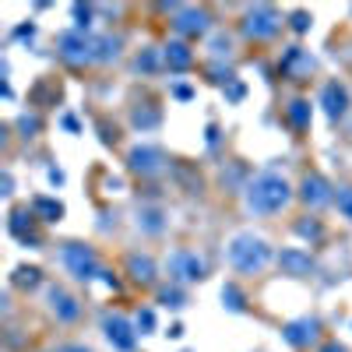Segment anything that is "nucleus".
Wrapping results in <instances>:
<instances>
[{
	"label": "nucleus",
	"instance_id": "4468645a",
	"mask_svg": "<svg viewBox=\"0 0 352 352\" xmlns=\"http://www.w3.org/2000/svg\"><path fill=\"white\" fill-rule=\"evenodd\" d=\"M314 67H317L314 56H310L307 50H300V46H292V50L282 56V71H285L289 78H307Z\"/></svg>",
	"mask_w": 352,
	"mask_h": 352
},
{
	"label": "nucleus",
	"instance_id": "473e14b6",
	"mask_svg": "<svg viewBox=\"0 0 352 352\" xmlns=\"http://www.w3.org/2000/svg\"><path fill=\"white\" fill-rule=\"evenodd\" d=\"M60 352H92V349H85V345H64Z\"/></svg>",
	"mask_w": 352,
	"mask_h": 352
},
{
	"label": "nucleus",
	"instance_id": "a878e982",
	"mask_svg": "<svg viewBox=\"0 0 352 352\" xmlns=\"http://www.w3.org/2000/svg\"><path fill=\"white\" fill-rule=\"evenodd\" d=\"M39 282V272L36 268H18L14 272V285H28V289H32Z\"/></svg>",
	"mask_w": 352,
	"mask_h": 352
},
{
	"label": "nucleus",
	"instance_id": "2eb2a0df",
	"mask_svg": "<svg viewBox=\"0 0 352 352\" xmlns=\"http://www.w3.org/2000/svg\"><path fill=\"white\" fill-rule=\"evenodd\" d=\"M278 264H282L285 275H310L314 272V261H310L307 250H282L278 254Z\"/></svg>",
	"mask_w": 352,
	"mask_h": 352
},
{
	"label": "nucleus",
	"instance_id": "ddd939ff",
	"mask_svg": "<svg viewBox=\"0 0 352 352\" xmlns=\"http://www.w3.org/2000/svg\"><path fill=\"white\" fill-rule=\"evenodd\" d=\"M46 300H50V310H53V317L56 320H64V324H71V320H78V314H81V307H78V300L74 296H67L64 289H50L46 292Z\"/></svg>",
	"mask_w": 352,
	"mask_h": 352
},
{
	"label": "nucleus",
	"instance_id": "423d86ee",
	"mask_svg": "<svg viewBox=\"0 0 352 352\" xmlns=\"http://www.w3.org/2000/svg\"><path fill=\"white\" fill-rule=\"evenodd\" d=\"M60 56L67 64H92L96 60V39L85 32H64L60 36Z\"/></svg>",
	"mask_w": 352,
	"mask_h": 352
},
{
	"label": "nucleus",
	"instance_id": "393cba45",
	"mask_svg": "<svg viewBox=\"0 0 352 352\" xmlns=\"http://www.w3.org/2000/svg\"><path fill=\"white\" fill-rule=\"evenodd\" d=\"M335 204H338V212H342L345 219H352V187H342V190L335 194Z\"/></svg>",
	"mask_w": 352,
	"mask_h": 352
},
{
	"label": "nucleus",
	"instance_id": "20e7f679",
	"mask_svg": "<svg viewBox=\"0 0 352 352\" xmlns=\"http://www.w3.org/2000/svg\"><path fill=\"white\" fill-rule=\"evenodd\" d=\"M278 28H282V18H278V11L272 4H254L247 11V18H243V32L250 39H272Z\"/></svg>",
	"mask_w": 352,
	"mask_h": 352
},
{
	"label": "nucleus",
	"instance_id": "6ab92c4d",
	"mask_svg": "<svg viewBox=\"0 0 352 352\" xmlns=\"http://www.w3.org/2000/svg\"><path fill=\"white\" fill-rule=\"evenodd\" d=\"M120 56V39L116 36H99L96 39V60L106 64V60H116Z\"/></svg>",
	"mask_w": 352,
	"mask_h": 352
},
{
	"label": "nucleus",
	"instance_id": "7c9ffc66",
	"mask_svg": "<svg viewBox=\"0 0 352 352\" xmlns=\"http://www.w3.org/2000/svg\"><path fill=\"white\" fill-rule=\"evenodd\" d=\"M212 53H215V56H222V53H229V39H226V36H219V39L212 43Z\"/></svg>",
	"mask_w": 352,
	"mask_h": 352
},
{
	"label": "nucleus",
	"instance_id": "7ed1b4c3",
	"mask_svg": "<svg viewBox=\"0 0 352 352\" xmlns=\"http://www.w3.org/2000/svg\"><path fill=\"white\" fill-rule=\"evenodd\" d=\"M60 261H64L67 275H74L78 282H92L96 275H102L96 250L85 247V243H64V247H60Z\"/></svg>",
	"mask_w": 352,
	"mask_h": 352
},
{
	"label": "nucleus",
	"instance_id": "c756f323",
	"mask_svg": "<svg viewBox=\"0 0 352 352\" xmlns=\"http://www.w3.org/2000/svg\"><path fill=\"white\" fill-rule=\"evenodd\" d=\"M292 28H296V32H307V28H310V14L296 11V14H292Z\"/></svg>",
	"mask_w": 352,
	"mask_h": 352
},
{
	"label": "nucleus",
	"instance_id": "0eeeda50",
	"mask_svg": "<svg viewBox=\"0 0 352 352\" xmlns=\"http://www.w3.org/2000/svg\"><path fill=\"white\" fill-rule=\"evenodd\" d=\"M300 197L310 204V208H324V204L335 201V190H331V184L320 173H307L303 176V187H300Z\"/></svg>",
	"mask_w": 352,
	"mask_h": 352
},
{
	"label": "nucleus",
	"instance_id": "4be33fe9",
	"mask_svg": "<svg viewBox=\"0 0 352 352\" xmlns=\"http://www.w3.org/2000/svg\"><path fill=\"white\" fill-rule=\"evenodd\" d=\"M296 232H300L303 240H314V243H317L320 236H324V229H320V222H317V219H310V222H296Z\"/></svg>",
	"mask_w": 352,
	"mask_h": 352
},
{
	"label": "nucleus",
	"instance_id": "dca6fc26",
	"mask_svg": "<svg viewBox=\"0 0 352 352\" xmlns=\"http://www.w3.org/2000/svg\"><path fill=\"white\" fill-rule=\"evenodd\" d=\"M127 272H131L134 282L152 285V282H155V261L144 257V254H131V257H127Z\"/></svg>",
	"mask_w": 352,
	"mask_h": 352
},
{
	"label": "nucleus",
	"instance_id": "f8f14e48",
	"mask_svg": "<svg viewBox=\"0 0 352 352\" xmlns=\"http://www.w3.org/2000/svg\"><path fill=\"white\" fill-rule=\"evenodd\" d=\"M131 169L141 173V176H159L166 169V155L159 148H148V144H144V148L131 152Z\"/></svg>",
	"mask_w": 352,
	"mask_h": 352
},
{
	"label": "nucleus",
	"instance_id": "9d476101",
	"mask_svg": "<svg viewBox=\"0 0 352 352\" xmlns=\"http://www.w3.org/2000/svg\"><path fill=\"white\" fill-rule=\"evenodd\" d=\"M102 328H106V338H109L113 349H120V352H131V349H134L138 331L127 324L124 317H106V320H102Z\"/></svg>",
	"mask_w": 352,
	"mask_h": 352
},
{
	"label": "nucleus",
	"instance_id": "1a4fd4ad",
	"mask_svg": "<svg viewBox=\"0 0 352 352\" xmlns=\"http://www.w3.org/2000/svg\"><path fill=\"white\" fill-rule=\"evenodd\" d=\"M208 11H201V8H180L176 11V18H173V28L180 36H204L208 32Z\"/></svg>",
	"mask_w": 352,
	"mask_h": 352
},
{
	"label": "nucleus",
	"instance_id": "f257e3e1",
	"mask_svg": "<svg viewBox=\"0 0 352 352\" xmlns=\"http://www.w3.org/2000/svg\"><path fill=\"white\" fill-rule=\"evenodd\" d=\"M243 201H247L250 215H278L282 208H289L292 187L285 184V176H278V173H257L254 180L247 184Z\"/></svg>",
	"mask_w": 352,
	"mask_h": 352
},
{
	"label": "nucleus",
	"instance_id": "b1692460",
	"mask_svg": "<svg viewBox=\"0 0 352 352\" xmlns=\"http://www.w3.org/2000/svg\"><path fill=\"white\" fill-rule=\"evenodd\" d=\"M159 303L180 310V307H184V292H180V289H159Z\"/></svg>",
	"mask_w": 352,
	"mask_h": 352
},
{
	"label": "nucleus",
	"instance_id": "a211bd4d",
	"mask_svg": "<svg viewBox=\"0 0 352 352\" xmlns=\"http://www.w3.org/2000/svg\"><path fill=\"white\" fill-rule=\"evenodd\" d=\"M32 212H36L43 222H56V219L64 215V204L53 201V197H36V201H32Z\"/></svg>",
	"mask_w": 352,
	"mask_h": 352
},
{
	"label": "nucleus",
	"instance_id": "39448f33",
	"mask_svg": "<svg viewBox=\"0 0 352 352\" xmlns=\"http://www.w3.org/2000/svg\"><path fill=\"white\" fill-rule=\"evenodd\" d=\"M169 275H173V282H180V285L201 282L204 275H208V264H204V257H197L194 250H173V257H169Z\"/></svg>",
	"mask_w": 352,
	"mask_h": 352
},
{
	"label": "nucleus",
	"instance_id": "f03ea898",
	"mask_svg": "<svg viewBox=\"0 0 352 352\" xmlns=\"http://www.w3.org/2000/svg\"><path fill=\"white\" fill-rule=\"evenodd\" d=\"M272 247L264 236H254V232H236L229 240V264L236 268L240 275H257L272 264Z\"/></svg>",
	"mask_w": 352,
	"mask_h": 352
},
{
	"label": "nucleus",
	"instance_id": "f3484780",
	"mask_svg": "<svg viewBox=\"0 0 352 352\" xmlns=\"http://www.w3.org/2000/svg\"><path fill=\"white\" fill-rule=\"evenodd\" d=\"M162 60H166V67H173V71H187V67L194 64V53H190L187 43H169L166 53H162Z\"/></svg>",
	"mask_w": 352,
	"mask_h": 352
},
{
	"label": "nucleus",
	"instance_id": "bb28decb",
	"mask_svg": "<svg viewBox=\"0 0 352 352\" xmlns=\"http://www.w3.org/2000/svg\"><path fill=\"white\" fill-rule=\"evenodd\" d=\"M152 328H155V314H152V310H141V314H138V331L148 335Z\"/></svg>",
	"mask_w": 352,
	"mask_h": 352
},
{
	"label": "nucleus",
	"instance_id": "5701e85b",
	"mask_svg": "<svg viewBox=\"0 0 352 352\" xmlns=\"http://www.w3.org/2000/svg\"><path fill=\"white\" fill-rule=\"evenodd\" d=\"M222 303H226L229 310L240 314V310H243V292H240L236 285H226V289H222Z\"/></svg>",
	"mask_w": 352,
	"mask_h": 352
},
{
	"label": "nucleus",
	"instance_id": "c85d7f7f",
	"mask_svg": "<svg viewBox=\"0 0 352 352\" xmlns=\"http://www.w3.org/2000/svg\"><path fill=\"white\" fill-rule=\"evenodd\" d=\"M74 18H78V28H88V25H92V8L74 4Z\"/></svg>",
	"mask_w": 352,
	"mask_h": 352
},
{
	"label": "nucleus",
	"instance_id": "412c9836",
	"mask_svg": "<svg viewBox=\"0 0 352 352\" xmlns=\"http://www.w3.org/2000/svg\"><path fill=\"white\" fill-rule=\"evenodd\" d=\"M289 124L292 127H307L310 124V102L307 99H296V102L289 106Z\"/></svg>",
	"mask_w": 352,
	"mask_h": 352
},
{
	"label": "nucleus",
	"instance_id": "cd10ccee",
	"mask_svg": "<svg viewBox=\"0 0 352 352\" xmlns=\"http://www.w3.org/2000/svg\"><path fill=\"white\" fill-rule=\"evenodd\" d=\"M134 124H138V127H155V124H159V113H141V109H138V113H134Z\"/></svg>",
	"mask_w": 352,
	"mask_h": 352
},
{
	"label": "nucleus",
	"instance_id": "9b49d317",
	"mask_svg": "<svg viewBox=\"0 0 352 352\" xmlns=\"http://www.w3.org/2000/svg\"><path fill=\"white\" fill-rule=\"evenodd\" d=\"M320 106H324V113L331 116V120H342L345 109H349V92H345V85L328 81L324 88H320Z\"/></svg>",
	"mask_w": 352,
	"mask_h": 352
},
{
	"label": "nucleus",
	"instance_id": "2f4dec72",
	"mask_svg": "<svg viewBox=\"0 0 352 352\" xmlns=\"http://www.w3.org/2000/svg\"><path fill=\"white\" fill-rule=\"evenodd\" d=\"M320 352H345V349H342L338 342H328V345H324V349H320Z\"/></svg>",
	"mask_w": 352,
	"mask_h": 352
},
{
	"label": "nucleus",
	"instance_id": "aec40b11",
	"mask_svg": "<svg viewBox=\"0 0 352 352\" xmlns=\"http://www.w3.org/2000/svg\"><path fill=\"white\" fill-rule=\"evenodd\" d=\"M162 212L159 208H141L138 212V229H144V232H162Z\"/></svg>",
	"mask_w": 352,
	"mask_h": 352
},
{
	"label": "nucleus",
	"instance_id": "6e6552de",
	"mask_svg": "<svg viewBox=\"0 0 352 352\" xmlns=\"http://www.w3.org/2000/svg\"><path fill=\"white\" fill-rule=\"evenodd\" d=\"M320 331V324L314 317H300V320H289V324L282 328V335H285V342L289 345H296V349H310V345H317V335Z\"/></svg>",
	"mask_w": 352,
	"mask_h": 352
}]
</instances>
